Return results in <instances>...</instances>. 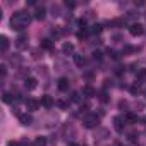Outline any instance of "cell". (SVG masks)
<instances>
[{"mask_svg": "<svg viewBox=\"0 0 146 146\" xmlns=\"http://www.w3.org/2000/svg\"><path fill=\"white\" fill-rule=\"evenodd\" d=\"M28 24H29V16L26 12H16L11 19V26L16 31H23Z\"/></svg>", "mask_w": 146, "mask_h": 146, "instance_id": "obj_1", "label": "cell"}, {"mask_svg": "<svg viewBox=\"0 0 146 146\" xmlns=\"http://www.w3.org/2000/svg\"><path fill=\"white\" fill-rule=\"evenodd\" d=\"M16 46H17L19 50L28 48V36H26L24 33H21V35L17 36V40H16Z\"/></svg>", "mask_w": 146, "mask_h": 146, "instance_id": "obj_2", "label": "cell"}, {"mask_svg": "<svg viewBox=\"0 0 146 146\" xmlns=\"http://www.w3.org/2000/svg\"><path fill=\"white\" fill-rule=\"evenodd\" d=\"M83 124H84V127L91 129V127H95V125L98 124V117H96V115H88V117H84Z\"/></svg>", "mask_w": 146, "mask_h": 146, "instance_id": "obj_3", "label": "cell"}, {"mask_svg": "<svg viewBox=\"0 0 146 146\" xmlns=\"http://www.w3.org/2000/svg\"><path fill=\"white\" fill-rule=\"evenodd\" d=\"M129 33H131L132 36H141V35L144 33V28H143L141 24H132V26L129 28Z\"/></svg>", "mask_w": 146, "mask_h": 146, "instance_id": "obj_4", "label": "cell"}, {"mask_svg": "<svg viewBox=\"0 0 146 146\" xmlns=\"http://www.w3.org/2000/svg\"><path fill=\"white\" fill-rule=\"evenodd\" d=\"M38 107H40V102H36L35 98H28V100H26V108H28L29 112L38 110Z\"/></svg>", "mask_w": 146, "mask_h": 146, "instance_id": "obj_5", "label": "cell"}, {"mask_svg": "<svg viewBox=\"0 0 146 146\" xmlns=\"http://www.w3.org/2000/svg\"><path fill=\"white\" fill-rule=\"evenodd\" d=\"M45 14H46V9H45V7H36V11H35V19L43 21V19H45Z\"/></svg>", "mask_w": 146, "mask_h": 146, "instance_id": "obj_6", "label": "cell"}, {"mask_svg": "<svg viewBox=\"0 0 146 146\" xmlns=\"http://www.w3.org/2000/svg\"><path fill=\"white\" fill-rule=\"evenodd\" d=\"M19 122H21L23 125H31L33 117H31V115H28V113H21V115H19Z\"/></svg>", "mask_w": 146, "mask_h": 146, "instance_id": "obj_7", "label": "cell"}, {"mask_svg": "<svg viewBox=\"0 0 146 146\" xmlns=\"http://www.w3.org/2000/svg\"><path fill=\"white\" fill-rule=\"evenodd\" d=\"M57 86H58L60 91H67V90H69V79H67V78H60Z\"/></svg>", "mask_w": 146, "mask_h": 146, "instance_id": "obj_8", "label": "cell"}, {"mask_svg": "<svg viewBox=\"0 0 146 146\" xmlns=\"http://www.w3.org/2000/svg\"><path fill=\"white\" fill-rule=\"evenodd\" d=\"M113 122H115V129H117L119 132H122V131H124V125H125V120H124L122 117H115Z\"/></svg>", "mask_w": 146, "mask_h": 146, "instance_id": "obj_9", "label": "cell"}, {"mask_svg": "<svg viewBox=\"0 0 146 146\" xmlns=\"http://www.w3.org/2000/svg\"><path fill=\"white\" fill-rule=\"evenodd\" d=\"M41 105L43 107H46V108H52L53 107V100H52V96H41Z\"/></svg>", "mask_w": 146, "mask_h": 146, "instance_id": "obj_10", "label": "cell"}, {"mask_svg": "<svg viewBox=\"0 0 146 146\" xmlns=\"http://www.w3.org/2000/svg\"><path fill=\"white\" fill-rule=\"evenodd\" d=\"M7 48H9V40H7V36H0V50H2V52H7Z\"/></svg>", "mask_w": 146, "mask_h": 146, "instance_id": "obj_11", "label": "cell"}, {"mask_svg": "<svg viewBox=\"0 0 146 146\" xmlns=\"http://www.w3.org/2000/svg\"><path fill=\"white\" fill-rule=\"evenodd\" d=\"M62 52H64L65 55L72 53V52H74V45H72V43H64V45H62Z\"/></svg>", "mask_w": 146, "mask_h": 146, "instance_id": "obj_12", "label": "cell"}, {"mask_svg": "<svg viewBox=\"0 0 146 146\" xmlns=\"http://www.w3.org/2000/svg\"><path fill=\"white\" fill-rule=\"evenodd\" d=\"M36 83H38V81H36L35 78H29V79H26L24 86H26L28 90H35V88H36Z\"/></svg>", "mask_w": 146, "mask_h": 146, "instance_id": "obj_13", "label": "cell"}, {"mask_svg": "<svg viewBox=\"0 0 146 146\" xmlns=\"http://www.w3.org/2000/svg\"><path fill=\"white\" fill-rule=\"evenodd\" d=\"M74 62H76V65H79V67H83L84 65V62H86V58H84V55H74Z\"/></svg>", "mask_w": 146, "mask_h": 146, "instance_id": "obj_14", "label": "cell"}, {"mask_svg": "<svg viewBox=\"0 0 146 146\" xmlns=\"http://www.w3.org/2000/svg\"><path fill=\"white\" fill-rule=\"evenodd\" d=\"M83 95H84V96H95L96 91H95L91 86H84V88H83Z\"/></svg>", "mask_w": 146, "mask_h": 146, "instance_id": "obj_15", "label": "cell"}, {"mask_svg": "<svg viewBox=\"0 0 146 146\" xmlns=\"http://www.w3.org/2000/svg\"><path fill=\"white\" fill-rule=\"evenodd\" d=\"M102 29H103V26H102V24H93V26H91V29H90V33H93V35H100V33H102Z\"/></svg>", "mask_w": 146, "mask_h": 146, "instance_id": "obj_16", "label": "cell"}, {"mask_svg": "<svg viewBox=\"0 0 146 146\" xmlns=\"http://www.w3.org/2000/svg\"><path fill=\"white\" fill-rule=\"evenodd\" d=\"M33 146H46V137H36Z\"/></svg>", "mask_w": 146, "mask_h": 146, "instance_id": "obj_17", "label": "cell"}, {"mask_svg": "<svg viewBox=\"0 0 146 146\" xmlns=\"http://www.w3.org/2000/svg\"><path fill=\"white\" fill-rule=\"evenodd\" d=\"M2 100H4V103H12L14 102V96L11 93H4V98Z\"/></svg>", "mask_w": 146, "mask_h": 146, "instance_id": "obj_18", "label": "cell"}, {"mask_svg": "<svg viewBox=\"0 0 146 146\" xmlns=\"http://www.w3.org/2000/svg\"><path fill=\"white\" fill-rule=\"evenodd\" d=\"M41 46L43 48H52V41L48 38H45V40H41Z\"/></svg>", "mask_w": 146, "mask_h": 146, "instance_id": "obj_19", "label": "cell"}, {"mask_svg": "<svg viewBox=\"0 0 146 146\" xmlns=\"http://www.w3.org/2000/svg\"><path fill=\"white\" fill-rule=\"evenodd\" d=\"M70 100H72V102H79V100H81V95H79L78 91H76V93H72V96H70Z\"/></svg>", "mask_w": 146, "mask_h": 146, "instance_id": "obj_20", "label": "cell"}, {"mask_svg": "<svg viewBox=\"0 0 146 146\" xmlns=\"http://www.w3.org/2000/svg\"><path fill=\"white\" fill-rule=\"evenodd\" d=\"M88 33H90V29H83L78 33V38H84V36H88Z\"/></svg>", "mask_w": 146, "mask_h": 146, "instance_id": "obj_21", "label": "cell"}, {"mask_svg": "<svg viewBox=\"0 0 146 146\" xmlns=\"http://www.w3.org/2000/svg\"><path fill=\"white\" fill-rule=\"evenodd\" d=\"M127 120H129V122H136V120H137V117H136L134 113H127Z\"/></svg>", "mask_w": 146, "mask_h": 146, "instance_id": "obj_22", "label": "cell"}, {"mask_svg": "<svg viewBox=\"0 0 146 146\" xmlns=\"http://www.w3.org/2000/svg\"><path fill=\"white\" fill-rule=\"evenodd\" d=\"M58 107H60V108H67L69 103H65V102H58Z\"/></svg>", "mask_w": 146, "mask_h": 146, "instance_id": "obj_23", "label": "cell"}, {"mask_svg": "<svg viewBox=\"0 0 146 146\" xmlns=\"http://www.w3.org/2000/svg\"><path fill=\"white\" fill-rule=\"evenodd\" d=\"M7 146H21V144H19V143H16V141H9V143H7Z\"/></svg>", "mask_w": 146, "mask_h": 146, "instance_id": "obj_24", "label": "cell"}, {"mask_svg": "<svg viewBox=\"0 0 146 146\" xmlns=\"http://www.w3.org/2000/svg\"><path fill=\"white\" fill-rule=\"evenodd\" d=\"M100 100H102V102H107L108 98H107V95H105V93H102V96H100Z\"/></svg>", "mask_w": 146, "mask_h": 146, "instance_id": "obj_25", "label": "cell"}, {"mask_svg": "<svg viewBox=\"0 0 146 146\" xmlns=\"http://www.w3.org/2000/svg\"><path fill=\"white\" fill-rule=\"evenodd\" d=\"M67 146H78V144H74V143H70V144H67Z\"/></svg>", "mask_w": 146, "mask_h": 146, "instance_id": "obj_26", "label": "cell"}]
</instances>
